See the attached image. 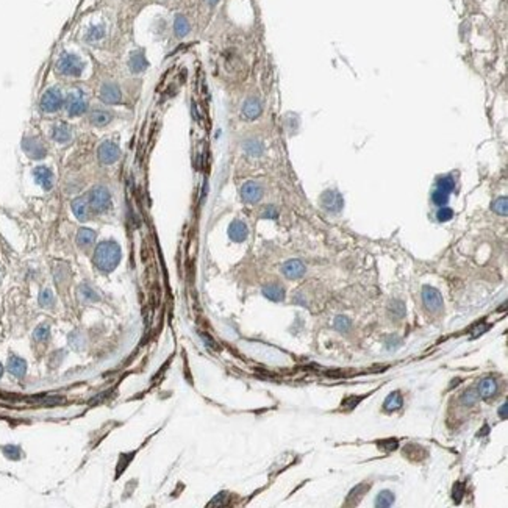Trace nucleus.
Returning a JSON list of instances; mask_svg holds the SVG:
<instances>
[{"instance_id": "nucleus-1", "label": "nucleus", "mask_w": 508, "mask_h": 508, "mask_svg": "<svg viewBox=\"0 0 508 508\" xmlns=\"http://www.w3.org/2000/svg\"><path fill=\"white\" fill-rule=\"evenodd\" d=\"M122 251L121 246L116 241H102L94 252V264L102 272H111L114 271L117 264L121 263Z\"/></svg>"}, {"instance_id": "nucleus-2", "label": "nucleus", "mask_w": 508, "mask_h": 508, "mask_svg": "<svg viewBox=\"0 0 508 508\" xmlns=\"http://www.w3.org/2000/svg\"><path fill=\"white\" fill-rule=\"evenodd\" d=\"M88 203H89V208L94 211V213L104 215L111 208V192H109L108 188L97 184V186H94L89 191Z\"/></svg>"}, {"instance_id": "nucleus-3", "label": "nucleus", "mask_w": 508, "mask_h": 508, "mask_svg": "<svg viewBox=\"0 0 508 508\" xmlns=\"http://www.w3.org/2000/svg\"><path fill=\"white\" fill-rule=\"evenodd\" d=\"M83 69H85V63L73 53L64 52L57 61V72L64 77H80Z\"/></svg>"}, {"instance_id": "nucleus-4", "label": "nucleus", "mask_w": 508, "mask_h": 508, "mask_svg": "<svg viewBox=\"0 0 508 508\" xmlns=\"http://www.w3.org/2000/svg\"><path fill=\"white\" fill-rule=\"evenodd\" d=\"M64 107L71 117L81 116L88 111V99L81 89H72L69 94L64 97Z\"/></svg>"}, {"instance_id": "nucleus-5", "label": "nucleus", "mask_w": 508, "mask_h": 508, "mask_svg": "<svg viewBox=\"0 0 508 508\" xmlns=\"http://www.w3.org/2000/svg\"><path fill=\"white\" fill-rule=\"evenodd\" d=\"M63 105H64V96L61 89L57 86H52L45 91L39 102V108L44 113H57L58 109L63 108Z\"/></svg>"}, {"instance_id": "nucleus-6", "label": "nucleus", "mask_w": 508, "mask_h": 508, "mask_svg": "<svg viewBox=\"0 0 508 508\" xmlns=\"http://www.w3.org/2000/svg\"><path fill=\"white\" fill-rule=\"evenodd\" d=\"M22 150L32 160H42L47 155V147L38 136H25L22 140Z\"/></svg>"}, {"instance_id": "nucleus-7", "label": "nucleus", "mask_w": 508, "mask_h": 508, "mask_svg": "<svg viewBox=\"0 0 508 508\" xmlns=\"http://www.w3.org/2000/svg\"><path fill=\"white\" fill-rule=\"evenodd\" d=\"M99 97L107 105H119L122 102V91L116 83L107 81L100 86Z\"/></svg>"}, {"instance_id": "nucleus-8", "label": "nucleus", "mask_w": 508, "mask_h": 508, "mask_svg": "<svg viewBox=\"0 0 508 508\" xmlns=\"http://www.w3.org/2000/svg\"><path fill=\"white\" fill-rule=\"evenodd\" d=\"M97 156L102 164H114L121 156V149L113 141H104L99 145Z\"/></svg>"}, {"instance_id": "nucleus-9", "label": "nucleus", "mask_w": 508, "mask_h": 508, "mask_svg": "<svg viewBox=\"0 0 508 508\" xmlns=\"http://www.w3.org/2000/svg\"><path fill=\"white\" fill-rule=\"evenodd\" d=\"M422 299H424V305L426 308L432 313H438L442 311V297L438 290L432 288V286H426L422 290Z\"/></svg>"}, {"instance_id": "nucleus-10", "label": "nucleus", "mask_w": 508, "mask_h": 508, "mask_svg": "<svg viewBox=\"0 0 508 508\" xmlns=\"http://www.w3.org/2000/svg\"><path fill=\"white\" fill-rule=\"evenodd\" d=\"M263 196V188L256 181H246L241 186V197L246 203H256Z\"/></svg>"}, {"instance_id": "nucleus-11", "label": "nucleus", "mask_w": 508, "mask_h": 508, "mask_svg": "<svg viewBox=\"0 0 508 508\" xmlns=\"http://www.w3.org/2000/svg\"><path fill=\"white\" fill-rule=\"evenodd\" d=\"M33 177L44 191H50L53 188V172L47 166H38V168H35Z\"/></svg>"}, {"instance_id": "nucleus-12", "label": "nucleus", "mask_w": 508, "mask_h": 508, "mask_svg": "<svg viewBox=\"0 0 508 508\" xmlns=\"http://www.w3.org/2000/svg\"><path fill=\"white\" fill-rule=\"evenodd\" d=\"M263 113V107L261 102L258 100L256 97H249L244 105H243V116L247 119V121H254L258 116Z\"/></svg>"}, {"instance_id": "nucleus-13", "label": "nucleus", "mask_w": 508, "mask_h": 508, "mask_svg": "<svg viewBox=\"0 0 508 508\" xmlns=\"http://www.w3.org/2000/svg\"><path fill=\"white\" fill-rule=\"evenodd\" d=\"M282 272L286 279H291V280L300 279L305 274V264L299 260H290L282 266Z\"/></svg>"}, {"instance_id": "nucleus-14", "label": "nucleus", "mask_w": 508, "mask_h": 508, "mask_svg": "<svg viewBox=\"0 0 508 508\" xmlns=\"http://www.w3.org/2000/svg\"><path fill=\"white\" fill-rule=\"evenodd\" d=\"M322 205H324L326 210L331 211V213H338L343 208V197L336 191H327L322 196Z\"/></svg>"}, {"instance_id": "nucleus-15", "label": "nucleus", "mask_w": 508, "mask_h": 508, "mask_svg": "<svg viewBox=\"0 0 508 508\" xmlns=\"http://www.w3.org/2000/svg\"><path fill=\"white\" fill-rule=\"evenodd\" d=\"M71 208H72V213L73 216H75L80 222H85V220H88L89 218V203H88V199L85 197H77V199H73L72 203H71Z\"/></svg>"}, {"instance_id": "nucleus-16", "label": "nucleus", "mask_w": 508, "mask_h": 508, "mask_svg": "<svg viewBox=\"0 0 508 508\" xmlns=\"http://www.w3.org/2000/svg\"><path fill=\"white\" fill-rule=\"evenodd\" d=\"M50 135H52L53 141H57L60 144H66L72 140V128L68 124L60 122V124H55L52 127Z\"/></svg>"}, {"instance_id": "nucleus-17", "label": "nucleus", "mask_w": 508, "mask_h": 508, "mask_svg": "<svg viewBox=\"0 0 508 508\" xmlns=\"http://www.w3.org/2000/svg\"><path fill=\"white\" fill-rule=\"evenodd\" d=\"M113 117H114L113 113L108 111V109L96 108V109H92L91 114H89V122L94 127H105L113 121Z\"/></svg>"}, {"instance_id": "nucleus-18", "label": "nucleus", "mask_w": 508, "mask_h": 508, "mask_svg": "<svg viewBox=\"0 0 508 508\" xmlns=\"http://www.w3.org/2000/svg\"><path fill=\"white\" fill-rule=\"evenodd\" d=\"M6 367H8V371H10V374H13L17 378H22L27 374V363H25V360L21 358L19 355L11 354L10 357H8Z\"/></svg>"}, {"instance_id": "nucleus-19", "label": "nucleus", "mask_w": 508, "mask_h": 508, "mask_svg": "<svg viewBox=\"0 0 508 508\" xmlns=\"http://www.w3.org/2000/svg\"><path fill=\"white\" fill-rule=\"evenodd\" d=\"M228 236L235 243H243L249 236V228L243 220H233L228 227Z\"/></svg>"}, {"instance_id": "nucleus-20", "label": "nucleus", "mask_w": 508, "mask_h": 508, "mask_svg": "<svg viewBox=\"0 0 508 508\" xmlns=\"http://www.w3.org/2000/svg\"><path fill=\"white\" fill-rule=\"evenodd\" d=\"M149 63L145 60V55L143 50H136L130 55V60H128V68L133 73H141L147 69Z\"/></svg>"}, {"instance_id": "nucleus-21", "label": "nucleus", "mask_w": 508, "mask_h": 508, "mask_svg": "<svg viewBox=\"0 0 508 508\" xmlns=\"http://www.w3.org/2000/svg\"><path fill=\"white\" fill-rule=\"evenodd\" d=\"M96 236L97 235H96L94 230L83 227L77 232V246L80 249H91L96 243Z\"/></svg>"}, {"instance_id": "nucleus-22", "label": "nucleus", "mask_w": 508, "mask_h": 508, "mask_svg": "<svg viewBox=\"0 0 508 508\" xmlns=\"http://www.w3.org/2000/svg\"><path fill=\"white\" fill-rule=\"evenodd\" d=\"M477 393L482 397H485V399H489V397H493L497 393V382L494 380L493 377L483 378V380L478 383Z\"/></svg>"}, {"instance_id": "nucleus-23", "label": "nucleus", "mask_w": 508, "mask_h": 508, "mask_svg": "<svg viewBox=\"0 0 508 508\" xmlns=\"http://www.w3.org/2000/svg\"><path fill=\"white\" fill-rule=\"evenodd\" d=\"M191 30V25L188 22V19L183 14H177L174 19V33L177 38H184Z\"/></svg>"}, {"instance_id": "nucleus-24", "label": "nucleus", "mask_w": 508, "mask_h": 508, "mask_svg": "<svg viewBox=\"0 0 508 508\" xmlns=\"http://www.w3.org/2000/svg\"><path fill=\"white\" fill-rule=\"evenodd\" d=\"M263 294L264 297H267L272 302H282L285 299V290L282 288L280 285H266L263 288Z\"/></svg>"}, {"instance_id": "nucleus-25", "label": "nucleus", "mask_w": 508, "mask_h": 508, "mask_svg": "<svg viewBox=\"0 0 508 508\" xmlns=\"http://www.w3.org/2000/svg\"><path fill=\"white\" fill-rule=\"evenodd\" d=\"M78 294H80L81 300H85V302H99V300H100L99 292H97L94 288H91V286H89L88 283L80 285Z\"/></svg>"}, {"instance_id": "nucleus-26", "label": "nucleus", "mask_w": 508, "mask_h": 508, "mask_svg": "<svg viewBox=\"0 0 508 508\" xmlns=\"http://www.w3.org/2000/svg\"><path fill=\"white\" fill-rule=\"evenodd\" d=\"M402 403H403V402H402V396H400V393L394 391V393H391L390 396L386 397V400H385V403H383V408L388 410V411H394V410H399L400 406H402Z\"/></svg>"}, {"instance_id": "nucleus-27", "label": "nucleus", "mask_w": 508, "mask_h": 508, "mask_svg": "<svg viewBox=\"0 0 508 508\" xmlns=\"http://www.w3.org/2000/svg\"><path fill=\"white\" fill-rule=\"evenodd\" d=\"M39 307L41 308H45V310H50L55 307V295L53 292L49 290V288H44L41 292H39Z\"/></svg>"}, {"instance_id": "nucleus-28", "label": "nucleus", "mask_w": 508, "mask_h": 508, "mask_svg": "<svg viewBox=\"0 0 508 508\" xmlns=\"http://www.w3.org/2000/svg\"><path fill=\"white\" fill-rule=\"evenodd\" d=\"M33 338L36 343H45L50 338V326L49 324H39L33 331Z\"/></svg>"}, {"instance_id": "nucleus-29", "label": "nucleus", "mask_w": 508, "mask_h": 508, "mask_svg": "<svg viewBox=\"0 0 508 508\" xmlns=\"http://www.w3.org/2000/svg\"><path fill=\"white\" fill-rule=\"evenodd\" d=\"M105 36V27L104 25H92L86 33V41L88 42H97Z\"/></svg>"}, {"instance_id": "nucleus-30", "label": "nucleus", "mask_w": 508, "mask_h": 508, "mask_svg": "<svg viewBox=\"0 0 508 508\" xmlns=\"http://www.w3.org/2000/svg\"><path fill=\"white\" fill-rule=\"evenodd\" d=\"M2 452H3V455H5L8 460L17 461V460L22 458V449H21L19 446H16V444L3 446V447H2Z\"/></svg>"}, {"instance_id": "nucleus-31", "label": "nucleus", "mask_w": 508, "mask_h": 508, "mask_svg": "<svg viewBox=\"0 0 508 508\" xmlns=\"http://www.w3.org/2000/svg\"><path fill=\"white\" fill-rule=\"evenodd\" d=\"M244 150L249 153V155H252V156H258V155H261L263 153V144L258 141V140H247L244 143Z\"/></svg>"}, {"instance_id": "nucleus-32", "label": "nucleus", "mask_w": 508, "mask_h": 508, "mask_svg": "<svg viewBox=\"0 0 508 508\" xmlns=\"http://www.w3.org/2000/svg\"><path fill=\"white\" fill-rule=\"evenodd\" d=\"M436 186H438L439 191H444V192L449 194V192H452V191L455 189V181H454V179L450 177V175H444V177L438 179Z\"/></svg>"}, {"instance_id": "nucleus-33", "label": "nucleus", "mask_w": 508, "mask_h": 508, "mask_svg": "<svg viewBox=\"0 0 508 508\" xmlns=\"http://www.w3.org/2000/svg\"><path fill=\"white\" fill-rule=\"evenodd\" d=\"M491 208H493L494 213L507 216V213H508V200H507V197H499L497 200H494Z\"/></svg>"}, {"instance_id": "nucleus-34", "label": "nucleus", "mask_w": 508, "mask_h": 508, "mask_svg": "<svg viewBox=\"0 0 508 508\" xmlns=\"http://www.w3.org/2000/svg\"><path fill=\"white\" fill-rule=\"evenodd\" d=\"M393 501H394V496H393L391 491H382L380 494L377 496L375 505L377 507H391Z\"/></svg>"}, {"instance_id": "nucleus-35", "label": "nucleus", "mask_w": 508, "mask_h": 508, "mask_svg": "<svg viewBox=\"0 0 508 508\" xmlns=\"http://www.w3.org/2000/svg\"><path fill=\"white\" fill-rule=\"evenodd\" d=\"M367 486H369L367 483H362V485H358L357 488H354V491L349 494L347 501H349L350 504H357V502H358L357 499H360L362 496H364V493H366L367 489H369Z\"/></svg>"}, {"instance_id": "nucleus-36", "label": "nucleus", "mask_w": 508, "mask_h": 508, "mask_svg": "<svg viewBox=\"0 0 508 508\" xmlns=\"http://www.w3.org/2000/svg\"><path fill=\"white\" fill-rule=\"evenodd\" d=\"M377 446L380 447V450H383V452H393V450L397 449V446H399V442H397L396 438H388V439H385V441H378Z\"/></svg>"}, {"instance_id": "nucleus-37", "label": "nucleus", "mask_w": 508, "mask_h": 508, "mask_svg": "<svg viewBox=\"0 0 508 508\" xmlns=\"http://www.w3.org/2000/svg\"><path fill=\"white\" fill-rule=\"evenodd\" d=\"M452 218H454V211L447 207L439 208L438 213H436V219L439 220V222H447V220H450Z\"/></svg>"}, {"instance_id": "nucleus-38", "label": "nucleus", "mask_w": 508, "mask_h": 508, "mask_svg": "<svg viewBox=\"0 0 508 508\" xmlns=\"http://www.w3.org/2000/svg\"><path fill=\"white\" fill-rule=\"evenodd\" d=\"M432 199H433V202L436 203V205H446L447 200H449V194L444 192V191L436 189L435 192H433V197H432Z\"/></svg>"}, {"instance_id": "nucleus-39", "label": "nucleus", "mask_w": 508, "mask_h": 508, "mask_svg": "<svg viewBox=\"0 0 508 508\" xmlns=\"http://www.w3.org/2000/svg\"><path fill=\"white\" fill-rule=\"evenodd\" d=\"M463 494H465V485L463 483H455L454 485V489H452V497H454V501L458 504L461 499H463Z\"/></svg>"}, {"instance_id": "nucleus-40", "label": "nucleus", "mask_w": 508, "mask_h": 508, "mask_svg": "<svg viewBox=\"0 0 508 508\" xmlns=\"http://www.w3.org/2000/svg\"><path fill=\"white\" fill-rule=\"evenodd\" d=\"M461 399H463V403L465 405H474L475 403V400H477V391L475 390H469V391H466L465 394H463V397H461Z\"/></svg>"}, {"instance_id": "nucleus-41", "label": "nucleus", "mask_w": 508, "mask_h": 508, "mask_svg": "<svg viewBox=\"0 0 508 508\" xmlns=\"http://www.w3.org/2000/svg\"><path fill=\"white\" fill-rule=\"evenodd\" d=\"M335 324H336V328H339L341 331H346V330L349 328V326H350V322H349V319H347V318H344V316H339V318H336Z\"/></svg>"}, {"instance_id": "nucleus-42", "label": "nucleus", "mask_w": 508, "mask_h": 508, "mask_svg": "<svg viewBox=\"0 0 508 508\" xmlns=\"http://www.w3.org/2000/svg\"><path fill=\"white\" fill-rule=\"evenodd\" d=\"M277 216H279V213H277V210L274 207H266L264 211L261 213V218H264V219H275Z\"/></svg>"}, {"instance_id": "nucleus-43", "label": "nucleus", "mask_w": 508, "mask_h": 508, "mask_svg": "<svg viewBox=\"0 0 508 508\" xmlns=\"http://www.w3.org/2000/svg\"><path fill=\"white\" fill-rule=\"evenodd\" d=\"M499 414H502V418H507V402L502 405V410H499Z\"/></svg>"}, {"instance_id": "nucleus-44", "label": "nucleus", "mask_w": 508, "mask_h": 508, "mask_svg": "<svg viewBox=\"0 0 508 508\" xmlns=\"http://www.w3.org/2000/svg\"><path fill=\"white\" fill-rule=\"evenodd\" d=\"M218 2H219V0H207V3H208V5H211V6H215Z\"/></svg>"}, {"instance_id": "nucleus-45", "label": "nucleus", "mask_w": 508, "mask_h": 508, "mask_svg": "<svg viewBox=\"0 0 508 508\" xmlns=\"http://www.w3.org/2000/svg\"><path fill=\"white\" fill-rule=\"evenodd\" d=\"M2 375H3V366L0 363V378H2Z\"/></svg>"}, {"instance_id": "nucleus-46", "label": "nucleus", "mask_w": 508, "mask_h": 508, "mask_svg": "<svg viewBox=\"0 0 508 508\" xmlns=\"http://www.w3.org/2000/svg\"><path fill=\"white\" fill-rule=\"evenodd\" d=\"M2 277H3V271L0 269V282H2Z\"/></svg>"}]
</instances>
